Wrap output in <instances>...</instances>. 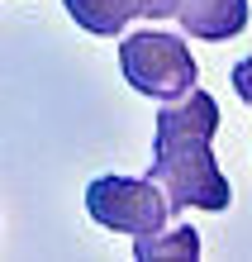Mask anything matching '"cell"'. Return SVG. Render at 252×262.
Returning a JSON list of instances; mask_svg holds the SVG:
<instances>
[{"instance_id":"4","label":"cell","mask_w":252,"mask_h":262,"mask_svg":"<svg viewBox=\"0 0 252 262\" xmlns=\"http://www.w3.org/2000/svg\"><path fill=\"white\" fill-rule=\"evenodd\" d=\"M62 5H67V14L86 34L114 38L133 19H171L181 0H62Z\"/></svg>"},{"instance_id":"2","label":"cell","mask_w":252,"mask_h":262,"mask_svg":"<svg viewBox=\"0 0 252 262\" xmlns=\"http://www.w3.org/2000/svg\"><path fill=\"white\" fill-rule=\"evenodd\" d=\"M119 72L148 100H181L200 81L191 48L176 34H162V29H138V34L124 38L119 43Z\"/></svg>"},{"instance_id":"6","label":"cell","mask_w":252,"mask_h":262,"mask_svg":"<svg viewBox=\"0 0 252 262\" xmlns=\"http://www.w3.org/2000/svg\"><path fill=\"white\" fill-rule=\"evenodd\" d=\"M133 257L138 262H171V257H181V262H195L200 257V234L191 224H176L171 234H143V238H133Z\"/></svg>"},{"instance_id":"1","label":"cell","mask_w":252,"mask_h":262,"mask_svg":"<svg viewBox=\"0 0 252 262\" xmlns=\"http://www.w3.org/2000/svg\"><path fill=\"white\" fill-rule=\"evenodd\" d=\"M214 129H219V105L210 91L195 86L181 100H162L148 177L167 191L171 210L200 205L219 214L233 205V186L214 167Z\"/></svg>"},{"instance_id":"3","label":"cell","mask_w":252,"mask_h":262,"mask_svg":"<svg viewBox=\"0 0 252 262\" xmlns=\"http://www.w3.org/2000/svg\"><path fill=\"white\" fill-rule=\"evenodd\" d=\"M86 210L100 229H114V234H129V238L157 234L171 220V200L152 177H100V181H90Z\"/></svg>"},{"instance_id":"5","label":"cell","mask_w":252,"mask_h":262,"mask_svg":"<svg viewBox=\"0 0 252 262\" xmlns=\"http://www.w3.org/2000/svg\"><path fill=\"white\" fill-rule=\"evenodd\" d=\"M247 0H181L176 5V19L191 38L204 43H228L247 29Z\"/></svg>"},{"instance_id":"7","label":"cell","mask_w":252,"mask_h":262,"mask_svg":"<svg viewBox=\"0 0 252 262\" xmlns=\"http://www.w3.org/2000/svg\"><path fill=\"white\" fill-rule=\"evenodd\" d=\"M233 91H238V100L252 105V57H243V62L233 67Z\"/></svg>"}]
</instances>
